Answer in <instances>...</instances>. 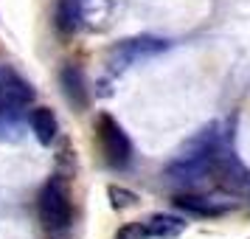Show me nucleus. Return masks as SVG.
<instances>
[{
	"label": "nucleus",
	"instance_id": "6e6552de",
	"mask_svg": "<svg viewBox=\"0 0 250 239\" xmlns=\"http://www.w3.org/2000/svg\"><path fill=\"white\" fill-rule=\"evenodd\" d=\"M82 23V6L79 0H59L57 3V28L65 34H73Z\"/></svg>",
	"mask_w": 250,
	"mask_h": 239
},
{
	"label": "nucleus",
	"instance_id": "423d86ee",
	"mask_svg": "<svg viewBox=\"0 0 250 239\" xmlns=\"http://www.w3.org/2000/svg\"><path fill=\"white\" fill-rule=\"evenodd\" d=\"M59 82H62V90H65V99L73 104V110L82 113L87 110V102H90V90H87V82H84V73L76 65H65L62 73H59Z\"/></svg>",
	"mask_w": 250,
	"mask_h": 239
},
{
	"label": "nucleus",
	"instance_id": "1a4fd4ad",
	"mask_svg": "<svg viewBox=\"0 0 250 239\" xmlns=\"http://www.w3.org/2000/svg\"><path fill=\"white\" fill-rule=\"evenodd\" d=\"M174 203L180 205V208H186V211H191V214H203V217L222 214V208H219V205H214L211 200H203V197H194V194H180Z\"/></svg>",
	"mask_w": 250,
	"mask_h": 239
},
{
	"label": "nucleus",
	"instance_id": "9d476101",
	"mask_svg": "<svg viewBox=\"0 0 250 239\" xmlns=\"http://www.w3.org/2000/svg\"><path fill=\"white\" fill-rule=\"evenodd\" d=\"M110 197H113V205L115 208H126V205H132L135 203V194L132 192H124V189H110Z\"/></svg>",
	"mask_w": 250,
	"mask_h": 239
},
{
	"label": "nucleus",
	"instance_id": "f257e3e1",
	"mask_svg": "<svg viewBox=\"0 0 250 239\" xmlns=\"http://www.w3.org/2000/svg\"><path fill=\"white\" fill-rule=\"evenodd\" d=\"M37 211H40V222H42L45 231H51V234L68 231L70 219H73V205H70L68 183L62 180V177H51V180L40 189Z\"/></svg>",
	"mask_w": 250,
	"mask_h": 239
},
{
	"label": "nucleus",
	"instance_id": "0eeeda50",
	"mask_svg": "<svg viewBox=\"0 0 250 239\" xmlns=\"http://www.w3.org/2000/svg\"><path fill=\"white\" fill-rule=\"evenodd\" d=\"M28 124H31V132H34V138L42 147H48L59 132L57 115H54V110H48V107H34L28 113Z\"/></svg>",
	"mask_w": 250,
	"mask_h": 239
},
{
	"label": "nucleus",
	"instance_id": "20e7f679",
	"mask_svg": "<svg viewBox=\"0 0 250 239\" xmlns=\"http://www.w3.org/2000/svg\"><path fill=\"white\" fill-rule=\"evenodd\" d=\"M183 228H186V222L183 219H177V217H149L146 222H141L138 228H124L121 231V237L115 239H132V237H158V239H169V237H177Z\"/></svg>",
	"mask_w": 250,
	"mask_h": 239
},
{
	"label": "nucleus",
	"instance_id": "7ed1b4c3",
	"mask_svg": "<svg viewBox=\"0 0 250 239\" xmlns=\"http://www.w3.org/2000/svg\"><path fill=\"white\" fill-rule=\"evenodd\" d=\"M169 43L166 40H158V37H135V40H124L113 48V57L121 62V68L129 65V62H138L144 57H155L160 51H166Z\"/></svg>",
	"mask_w": 250,
	"mask_h": 239
},
{
	"label": "nucleus",
	"instance_id": "f03ea898",
	"mask_svg": "<svg viewBox=\"0 0 250 239\" xmlns=\"http://www.w3.org/2000/svg\"><path fill=\"white\" fill-rule=\"evenodd\" d=\"M96 138H99L104 160L113 169H124L126 163H129V158H132V141H129L124 127L118 124L113 115L102 113L96 118Z\"/></svg>",
	"mask_w": 250,
	"mask_h": 239
},
{
	"label": "nucleus",
	"instance_id": "39448f33",
	"mask_svg": "<svg viewBox=\"0 0 250 239\" xmlns=\"http://www.w3.org/2000/svg\"><path fill=\"white\" fill-rule=\"evenodd\" d=\"M34 99L31 85L23 82L14 70H0V107H28Z\"/></svg>",
	"mask_w": 250,
	"mask_h": 239
}]
</instances>
